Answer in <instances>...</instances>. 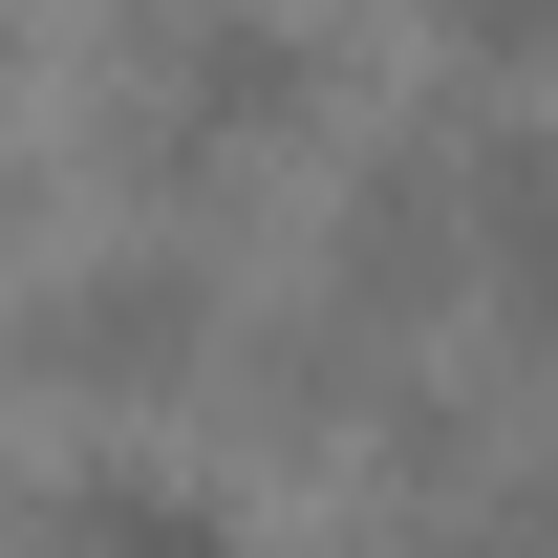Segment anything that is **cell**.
<instances>
[{
  "label": "cell",
  "instance_id": "1",
  "mask_svg": "<svg viewBox=\"0 0 558 558\" xmlns=\"http://www.w3.org/2000/svg\"><path fill=\"white\" fill-rule=\"evenodd\" d=\"M215 344V279L194 258H65V301H44V365H65V387H172V365Z\"/></svg>",
  "mask_w": 558,
  "mask_h": 558
},
{
  "label": "cell",
  "instance_id": "6",
  "mask_svg": "<svg viewBox=\"0 0 558 558\" xmlns=\"http://www.w3.org/2000/svg\"><path fill=\"white\" fill-rule=\"evenodd\" d=\"M429 558H558V515L537 494H473V537H429Z\"/></svg>",
  "mask_w": 558,
  "mask_h": 558
},
{
  "label": "cell",
  "instance_id": "7",
  "mask_svg": "<svg viewBox=\"0 0 558 558\" xmlns=\"http://www.w3.org/2000/svg\"><path fill=\"white\" fill-rule=\"evenodd\" d=\"M0 130H22V22H0Z\"/></svg>",
  "mask_w": 558,
  "mask_h": 558
},
{
  "label": "cell",
  "instance_id": "5",
  "mask_svg": "<svg viewBox=\"0 0 558 558\" xmlns=\"http://www.w3.org/2000/svg\"><path fill=\"white\" fill-rule=\"evenodd\" d=\"M451 65H494V86L558 65V0H451Z\"/></svg>",
  "mask_w": 558,
  "mask_h": 558
},
{
  "label": "cell",
  "instance_id": "2",
  "mask_svg": "<svg viewBox=\"0 0 558 558\" xmlns=\"http://www.w3.org/2000/svg\"><path fill=\"white\" fill-rule=\"evenodd\" d=\"M451 194H473V258L515 301V344L558 365V108H473L451 130Z\"/></svg>",
  "mask_w": 558,
  "mask_h": 558
},
{
  "label": "cell",
  "instance_id": "3",
  "mask_svg": "<svg viewBox=\"0 0 558 558\" xmlns=\"http://www.w3.org/2000/svg\"><path fill=\"white\" fill-rule=\"evenodd\" d=\"M301 108H323V44H301L279 0H215L194 44H172V130L194 150H258V130H301Z\"/></svg>",
  "mask_w": 558,
  "mask_h": 558
},
{
  "label": "cell",
  "instance_id": "4",
  "mask_svg": "<svg viewBox=\"0 0 558 558\" xmlns=\"http://www.w3.org/2000/svg\"><path fill=\"white\" fill-rule=\"evenodd\" d=\"M44 558H258V515L194 494V473H150V451H108V473L44 494Z\"/></svg>",
  "mask_w": 558,
  "mask_h": 558
}]
</instances>
